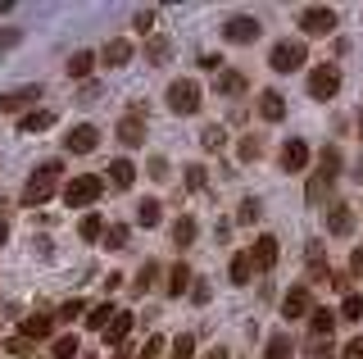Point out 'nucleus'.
Wrapping results in <instances>:
<instances>
[{
    "label": "nucleus",
    "instance_id": "nucleus-43",
    "mask_svg": "<svg viewBox=\"0 0 363 359\" xmlns=\"http://www.w3.org/2000/svg\"><path fill=\"white\" fill-rule=\"evenodd\" d=\"M32 346H37V341H28V336H9V341H5V350L14 355V359H23V355H32Z\"/></svg>",
    "mask_w": 363,
    "mask_h": 359
},
{
    "label": "nucleus",
    "instance_id": "nucleus-22",
    "mask_svg": "<svg viewBox=\"0 0 363 359\" xmlns=\"http://www.w3.org/2000/svg\"><path fill=\"white\" fill-rule=\"evenodd\" d=\"M227 277H232L236 287H250V277H255V260H250V250L232 255V268H227Z\"/></svg>",
    "mask_w": 363,
    "mask_h": 359
},
{
    "label": "nucleus",
    "instance_id": "nucleus-19",
    "mask_svg": "<svg viewBox=\"0 0 363 359\" xmlns=\"http://www.w3.org/2000/svg\"><path fill=\"white\" fill-rule=\"evenodd\" d=\"M309 277H313V282H332V268H327L323 241H309Z\"/></svg>",
    "mask_w": 363,
    "mask_h": 359
},
{
    "label": "nucleus",
    "instance_id": "nucleus-46",
    "mask_svg": "<svg viewBox=\"0 0 363 359\" xmlns=\"http://www.w3.org/2000/svg\"><path fill=\"white\" fill-rule=\"evenodd\" d=\"M204 182H209L204 168H186V187H191V192H204Z\"/></svg>",
    "mask_w": 363,
    "mask_h": 359
},
{
    "label": "nucleus",
    "instance_id": "nucleus-33",
    "mask_svg": "<svg viewBox=\"0 0 363 359\" xmlns=\"http://www.w3.org/2000/svg\"><path fill=\"white\" fill-rule=\"evenodd\" d=\"M128 237H132V232L123 228V223H109V228H105V245H109V250H128Z\"/></svg>",
    "mask_w": 363,
    "mask_h": 359
},
{
    "label": "nucleus",
    "instance_id": "nucleus-56",
    "mask_svg": "<svg viewBox=\"0 0 363 359\" xmlns=\"http://www.w3.org/2000/svg\"><path fill=\"white\" fill-rule=\"evenodd\" d=\"M9 241V228H5V223H0V245H5Z\"/></svg>",
    "mask_w": 363,
    "mask_h": 359
},
{
    "label": "nucleus",
    "instance_id": "nucleus-35",
    "mask_svg": "<svg viewBox=\"0 0 363 359\" xmlns=\"http://www.w3.org/2000/svg\"><path fill=\"white\" fill-rule=\"evenodd\" d=\"M241 164H250V160H259V155H264V137H255V132H250V137H241Z\"/></svg>",
    "mask_w": 363,
    "mask_h": 359
},
{
    "label": "nucleus",
    "instance_id": "nucleus-16",
    "mask_svg": "<svg viewBox=\"0 0 363 359\" xmlns=\"http://www.w3.org/2000/svg\"><path fill=\"white\" fill-rule=\"evenodd\" d=\"M336 319H340L336 309H313L309 314V341H327L332 328H336Z\"/></svg>",
    "mask_w": 363,
    "mask_h": 359
},
{
    "label": "nucleus",
    "instance_id": "nucleus-4",
    "mask_svg": "<svg viewBox=\"0 0 363 359\" xmlns=\"http://www.w3.org/2000/svg\"><path fill=\"white\" fill-rule=\"evenodd\" d=\"M204 105V96H200V87L191 82V77H177V82H168V109L173 114H196V109Z\"/></svg>",
    "mask_w": 363,
    "mask_h": 359
},
{
    "label": "nucleus",
    "instance_id": "nucleus-29",
    "mask_svg": "<svg viewBox=\"0 0 363 359\" xmlns=\"http://www.w3.org/2000/svg\"><path fill=\"white\" fill-rule=\"evenodd\" d=\"M77 237H82V241H100V237H105V219H100V214H82Z\"/></svg>",
    "mask_w": 363,
    "mask_h": 359
},
{
    "label": "nucleus",
    "instance_id": "nucleus-48",
    "mask_svg": "<svg viewBox=\"0 0 363 359\" xmlns=\"http://www.w3.org/2000/svg\"><path fill=\"white\" fill-rule=\"evenodd\" d=\"M18 46V28H5L0 32V50H14Z\"/></svg>",
    "mask_w": 363,
    "mask_h": 359
},
{
    "label": "nucleus",
    "instance_id": "nucleus-8",
    "mask_svg": "<svg viewBox=\"0 0 363 359\" xmlns=\"http://www.w3.org/2000/svg\"><path fill=\"white\" fill-rule=\"evenodd\" d=\"M340 92V69L336 64H318V69L309 73V96L313 100H332Z\"/></svg>",
    "mask_w": 363,
    "mask_h": 359
},
{
    "label": "nucleus",
    "instance_id": "nucleus-1",
    "mask_svg": "<svg viewBox=\"0 0 363 359\" xmlns=\"http://www.w3.org/2000/svg\"><path fill=\"white\" fill-rule=\"evenodd\" d=\"M336 177H340V150H336V145H323V155H318V173L309 177V187H304V200H309V205H323Z\"/></svg>",
    "mask_w": 363,
    "mask_h": 359
},
{
    "label": "nucleus",
    "instance_id": "nucleus-39",
    "mask_svg": "<svg viewBox=\"0 0 363 359\" xmlns=\"http://www.w3.org/2000/svg\"><path fill=\"white\" fill-rule=\"evenodd\" d=\"M173 359H196V336H191V332H182L173 341Z\"/></svg>",
    "mask_w": 363,
    "mask_h": 359
},
{
    "label": "nucleus",
    "instance_id": "nucleus-20",
    "mask_svg": "<svg viewBox=\"0 0 363 359\" xmlns=\"http://www.w3.org/2000/svg\"><path fill=\"white\" fill-rule=\"evenodd\" d=\"M50 328H55V319H45V314H28V319H23V328H18V336L41 341V336H50Z\"/></svg>",
    "mask_w": 363,
    "mask_h": 359
},
{
    "label": "nucleus",
    "instance_id": "nucleus-45",
    "mask_svg": "<svg viewBox=\"0 0 363 359\" xmlns=\"http://www.w3.org/2000/svg\"><path fill=\"white\" fill-rule=\"evenodd\" d=\"M332 355H336L332 336H327V341H309V359H332Z\"/></svg>",
    "mask_w": 363,
    "mask_h": 359
},
{
    "label": "nucleus",
    "instance_id": "nucleus-27",
    "mask_svg": "<svg viewBox=\"0 0 363 359\" xmlns=\"http://www.w3.org/2000/svg\"><path fill=\"white\" fill-rule=\"evenodd\" d=\"M50 123H55L50 109H32V114H23V118H18V132H45Z\"/></svg>",
    "mask_w": 363,
    "mask_h": 359
},
{
    "label": "nucleus",
    "instance_id": "nucleus-3",
    "mask_svg": "<svg viewBox=\"0 0 363 359\" xmlns=\"http://www.w3.org/2000/svg\"><path fill=\"white\" fill-rule=\"evenodd\" d=\"M100 196H105V177H96V173H82L73 182H64V205H96Z\"/></svg>",
    "mask_w": 363,
    "mask_h": 359
},
{
    "label": "nucleus",
    "instance_id": "nucleus-38",
    "mask_svg": "<svg viewBox=\"0 0 363 359\" xmlns=\"http://www.w3.org/2000/svg\"><path fill=\"white\" fill-rule=\"evenodd\" d=\"M200 145H204V150H223V145H227V132L223 128H204L200 132Z\"/></svg>",
    "mask_w": 363,
    "mask_h": 359
},
{
    "label": "nucleus",
    "instance_id": "nucleus-9",
    "mask_svg": "<svg viewBox=\"0 0 363 359\" xmlns=\"http://www.w3.org/2000/svg\"><path fill=\"white\" fill-rule=\"evenodd\" d=\"M118 141L123 145H141L145 141V105H132L118 123Z\"/></svg>",
    "mask_w": 363,
    "mask_h": 359
},
{
    "label": "nucleus",
    "instance_id": "nucleus-37",
    "mask_svg": "<svg viewBox=\"0 0 363 359\" xmlns=\"http://www.w3.org/2000/svg\"><path fill=\"white\" fill-rule=\"evenodd\" d=\"M259 214H264V205L250 196V200H241V209H236V223H245V228H250V223H259Z\"/></svg>",
    "mask_w": 363,
    "mask_h": 359
},
{
    "label": "nucleus",
    "instance_id": "nucleus-41",
    "mask_svg": "<svg viewBox=\"0 0 363 359\" xmlns=\"http://www.w3.org/2000/svg\"><path fill=\"white\" fill-rule=\"evenodd\" d=\"M155 277H159V264H150V260H145V264H141V273H136V282H132V287H136V291H150V287H155Z\"/></svg>",
    "mask_w": 363,
    "mask_h": 359
},
{
    "label": "nucleus",
    "instance_id": "nucleus-5",
    "mask_svg": "<svg viewBox=\"0 0 363 359\" xmlns=\"http://www.w3.org/2000/svg\"><path fill=\"white\" fill-rule=\"evenodd\" d=\"M309 60V50H304V41H277L268 55V64H272V73H295L300 64Z\"/></svg>",
    "mask_w": 363,
    "mask_h": 359
},
{
    "label": "nucleus",
    "instance_id": "nucleus-47",
    "mask_svg": "<svg viewBox=\"0 0 363 359\" xmlns=\"http://www.w3.org/2000/svg\"><path fill=\"white\" fill-rule=\"evenodd\" d=\"M159 355H164V336H150L145 350H141V359H159Z\"/></svg>",
    "mask_w": 363,
    "mask_h": 359
},
{
    "label": "nucleus",
    "instance_id": "nucleus-40",
    "mask_svg": "<svg viewBox=\"0 0 363 359\" xmlns=\"http://www.w3.org/2000/svg\"><path fill=\"white\" fill-rule=\"evenodd\" d=\"M77 314H91L86 300H68V305H60V314H55V323H73Z\"/></svg>",
    "mask_w": 363,
    "mask_h": 359
},
{
    "label": "nucleus",
    "instance_id": "nucleus-53",
    "mask_svg": "<svg viewBox=\"0 0 363 359\" xmlns=\"http://www.w3.org/2000/svg\"><path fill=\"white\" fill-rule=\"evenodd\" d=\"M218 64H223V60H218V55H200V69H209V73H218Z\"/></svg>",
    "mask_w": 363,
    "mask_h": 359
},
{
    "label": "nucleus",
    "instance_id": "nucleus-24",
    "mask_svg": "<svg viewBox=\"0 0 363 359\" xmlns=\"http://www.w3.org/2000/svg\"><path fill=\"white\" fill-rule=\"evenodd\" d=\"M196 219H191V214H182L177 223H173V245H177V250H186V245H196Z\"/></svg>",
    "mask_w": 363,
    "mask_h": 359
},
{
    "label": "nucleus",
    "instance_id": "nucleus-18",
    "mask_svg": "<svg viewBox=\"0 0 363 359\" xmlns=\"http://www.w3.org/2000/svg\"><path fill=\"white\" fill-rule=\"evenodd\" d=\"M213 92H218V96H245V92H250V82H245V73L223 69V73H218V82H213Z\"/></svg>",
    "mask_w": 363,
    "mask_h": 359
},
{
    "label": "nucleus",
    "instance_id": "nucleus-50",
    "mask_svg": "<svg viewBox=\"0 0 363 359\" xmlns=\"http://www.w3.org/2000/svg\"><path fill=\"white\" fill-rule=\"evenodd\" d=\"M96 96H100V87H96V82H82V92H77V100H82V105H91Z\"/></svg>",
    "mask_w": 363,
    "mask_h": 359
},
{
    "label": "nucleus",
    "instance_id": "nucleus-25",
    "mask_svg": "<svg viewBox=\"0 0 363 359\" xmlns=\"http://www.w3.org/2000/svg\"><path fill=\"white\" fill-rule=\"evenodd\" d=\"M128 332H132V314L118 309V319L105 328V346H123V341H128Z\"/></svg>",
    "mask_w": 363,
    "mask_h": 359
},
{
    "label": "nucleus",
    "instance_id": "nucleus-2",
    "mask_svg": "<svg viewBox=\"0 0 363 359\" xmlns=\"http://www.w3.org/2000/svg\"><path fill=\"white\" fill-rule=\"evenodd\" d=\"M60 173H64V168L55 164V160H50V164H41L37 173H32L28 182H23V196H18V205H45V200L55 196V187H60Z\"/></svg>",
    "mask_w": 363,
    "mask_h": 359
},
{
    "label": "nucleus",
    "instance_id": "nucleus-58",
    "mask_svg": "<svg viewBox=\"0 0 363 359\" xmlns=\"http://www.w3.org/2000/svg\"><path fill=\"white\" fill-rule=\"evenodd\" d=\"M359 137H363V109H359Z\"/></svg>",
    "mask_w": 363,
    "mask_h": 359
},
{
    "label": "nucleus",
    "instance_id": "nucleus-44",
    "mask_svg": "<svg viewBox=\"0 0 363 359\" xmlns=\"http://www.w3.org/2000/svg\"><path fill=\"white\" fill-rule=\"evenodd\" d=\"M132 28H136V32H141V37H145V32H155V9H136V18H132Z\"/></svg>",
    "mask_w": 363,
    "mask_h": 359
},
{
    "label": "nucleus",
    "instance_id": "nucleus-42",
    "mask_svg": "<svg viewBox=\"0 0 363 359\" xmlns=\"http://www.w3.org/2000/svg\"><path fill=\"white\" fill-rule=\"evenodd\" d=\"M77 350H82L77 336H60V341H55V359H77Z\"/></svg>",
    "mask_w": 363,
    "mask_h": 359
},
{
    "label": "nucleus",
    "instance_id": "nucleus-6",
    "mask_svg": "<svg viewBox=\"0 0 363 359\" xmlns=\"http://www.w3.org/2000/svg\"><path fill=\"white\" fill-rule=\"evenodd\" d=\"M300 28H304V37H332V32H336V9L309 5V9L300 14Z\"/></svg>",
    "mask_w": 363,
    "mask_h": 359
},
{
    "label": "nucleus",
    "instance_id": "nucleus-54",
    "mask_svg": "<svg viewBox=\"0 0 363 359\" xmlns=\"http://www.w3.org/2000/svg\"><path fill=\"white\" fill-rule=\"evenodd\" d=\"M191 296H196L200 305H204V300H209V282H196V287H191Z\"/></svg>",
    "mask_w": 363,
    "mask_h": 359
},
{
    "label": "nucleus",
    "instance_id": "nucleus-32",
    "mask_svg": "<svg viewBox=\"0 0 363 359\" xmlns=\"http://www.w3.org/2000/svg\"><path fill=\"white\" fill-rule=\"evenodd\" d=\"M159 219H164V209H159V200H141V205H136V223H141V228H155Z\"/></svg>",
    "mask_w": 363,
    "mask_h": 359
},
{
    "label": "nucleus",
    "instance_id": "nucleus-13",
    "mask_svg": "<svg viewBox=\"0 0 363 359\" xmlns=\"http://www.w3.org/2000/svg\"><path fill=\"white\" fill-rule=\"evenodd\" d=\"M304 168H309V145L300 137H291L281 145V173H304Z\"/></svg>",
    "mask_w": 363,
    "mask_h": 359
},
{
    "label": "nucleus",
    "instance_id": "nucleus-23",
    "mask_svg": "<svg viewBox=\"0 0 363 359\" xmlns=\"http://www.w3.org/2000/svg\"><path fill=\"white\" fill-rule=\"evenodd\" d=\"M109 182L118 187V192H128V187L136 182V164H132V160H113V164H109Z\"/></svg>",
    "mask_w": 363,
    "mask_h": 359
},
{
    "label": "nucleus",
    "instance_id": "nucleus-15",
    "mask_svg": "<svg viewBox=\"0 0 363 359\" xmlns=\"http://www.w3.org/2000/svg\"><path fill=\"white\" fill-rule=\"evenodd\" d=\"M37 96H41V87H18V92L0 96V114H18V109L37 105Z\"/></svg>",
    "mask_w": 363,
    "mask_h": 359
},
{
    "label": "nucleus",
    "instance_id": "nucleus-10",
    "mask_svg": "<svg viewBox=\"0 0 363 359\" xmlns=\"http://www.w3.org/2000/svg\"><path fill=\"white\" fill-rule=\"evenodd\" d=\"M313 314V296H309V287H291L286 296H281V319H309Z\"/></svg>",
    "mask_w": 363,
    "mask_h": 359
},
{
    "label": "nucleus",
    "instance_id": "nucleus-28",
    "mask_svg": "<svg viewBox=\"0 0 363 359\" xmlns=\"http://www.w3.org/2000/svg\"><path fill=\"white\" fill-rule=\"evenodd\" d=\"M91 69H96V55H91V50H77L73 60H68V77H77V82L91 77Z\"/></svg>",
    "mask_w": 363,
    "mask_h": 359
},
{
    "label": "nucleus",
    "instance_id": "nucleus-31",
    "mask_svg": "<svg viewBox=\"0 0 363 359\" xmlns=\"http://www.w3.org/2000/svg\"><path fill=\"white\" fill-rule=\"evenodd\" d=\"M291 355H295V346H291V336H286V332L268 336V350H264V359H291Z\"/></svg>",
    "mask_w": 363,
    "mask_h": 359
},
{
    "label": "nucleus",
    "instance_id": "nucleus-21",
    "mask_svg": "<svg viewBox=\"0 0 363 359\" xmlns=\"http://www.w3.org/2000/svg\"><path fill=\"white\" fill-rule=\"evenodd\" d=\"M105 64L109 69H123V64H132V41L128 37H113L105 46Z\"/></svg>",
    "mask_w": 363,
    "mask_h": 359
},
{
    "label": "nucleus",
    "instance_id": "nucleus-34",
    "mask_svg": "<svg viewBox=\"0 0 363 359\" xmlns=\"http://www.w3.org/2000/svg\"><path fill=\"white\" fill-rule=\"evenodd\" d=\"M340 319H350V323L363 319V296H359V291H350V296L340 300Z\"/></svg>",
    "mask_w": 363,
    "mask_h": 359
},
{
    "label": "nucleus",
    "instance_id": "nucleus-12",
    "mask_svg": "<svg viewBox=\"0 0 363 359\" xmlns=\"http://www.w3.org/2000/svg\"><path fill=\"white\" fill-rule=\"evenodd\" d=\"M96 145H100V128H91V123H77V128L64 137V150L68 155H91Z\"/></svg>",
    "mask_w": 363,
    "mask_h": 359
},
{
    "label": "nucleus",
    "instance_id": "nucleus-14",
    "mask_svg": "<svg viewBox=\"0 0 363 359\" xmlns=\"http://www.w3.org/2000/svg\"><path fill=\"white\" fill-rule=\"evenodd\" d=\"M327 232H332V237H350V232H354V209L332 200V205H327Z\"/></svg>",
    "mask_w": 363,
    "mask_h": 359
},
{
    "label": "nucleus",
    "instance_id": "nucleus-17",
    "mask_svg": "<svg viewBox=\"0 0 363 359\" xmlns=\"http://www.w3.org/2000/svg\"><path fill=\"white\" fill-rule=\"evenodd\" d=\"M259 118H264V123H281V118H286V100H281V92H259Z\"/></svg>",
    "mask_w": 363,
    "mask_h": 359
},
{
    "label": "nucleus",
    "instance_id": "nucleus-30",
    "mask_svg": "<svg viewBox=\"0 0 363 359\" xmlns=\"http://www.w3.org/2000/svg\"><path fill=\"white\" fill-rule=\"evenodd\" d=\"M113 319H118V309H113V305H109V300H105V305H96V309H91V314H86V328H96V332H105V328H109V323H113Z\"/></svg>",
    "mask_w": 363,
    "mask_h": 359
},
{
    "label": "nucleus",
    "instance_id": "nucleus-51",
    "mask_svg": "<svg viewBox=\"0 0 363 359\" xmlns=\"http://www.w3.org/2000/svg\"><path fill=\"white\" fill-rule=\"evenodd\" d=\"M150 177H155V182H164V177H168V160H150Z\"/></svg>",
    "mask_w": 363,
    "mask_h": 359
},
{
    "label": "nucleus",
    "instance_id": "nucleus-57",
    "mask_svg": "<svg viewBox=\"0 0 363 359\" xmlns=\"http://www.w3.org/2000/svg\"><path fill=\"white\" fill-rule=\"evenodd\" d=\"M113 359H128V346H118V355H113Z\"/></svg>",
    "mask_w": 363,
    "mask_h": 359
},
{
    "label": "nucleus",
    "instance_id": "nucleus-36",
    "mask_svg": "<svg viewBox=\"0 0 363 359\" xmlns=\"http://www.w3.org/2000/svg\"><path fill=\"white\" fill-rule=\"evenodd\" d=\"M168 50H173V46H168V37H150V46H145V60H150V64H168Z\"/></svg>",
    "mask_w": 363,
    "mask_h": 359
},
{
    "label": "nucleus",
    "instance_id": "nucleus-52",
    "mask_svg": "<svg viewBox=\"0 0 363 359\" xmlns=\"http://www.w3.org/2000/svg\"><path fill=\"white\" fill-rule=\"evenodd\" d=\"M340 355H345V359H363V336H354V341H350Z\"/></svg>",
    "mask_w": 363,
    "mask_h": 359
},
{
    "label": "nucleus",
    "instance_id": "nucleus-11",
    "mask_svg": "<svg viewBox=\"0 0 363 359\" xmlns=\"http://www.w3.org/2000/svg\"><path fill=\"white\" fill-rule=\"evenodd\" d=\"M277 255H281L277 237H255V245H250V260H255V273H272V268H277Z\"/></svg>",
    "mask_w": 363,
    "mask_h": 359
},
{
    "label": "nucleus",
    "instance_id": "nucleus-55",
    "mask_svg": "<svg viewBox=\"0 0 363 359\" xmlns=\"http://www.w3.org/2000/svg\"><path fill=\"white\" fill-rule=\"evenodd\" d=\"M204 359H227V350H209V355H204Z\"/></svg>",
    "mask_w": 363,
    "mask_h": 359
},
{
    "label": "nucleus",
    "instance_id": "nucleus-7",
    "mask_svg": "<svg viewBox=\"0 0 363 359\" xmlns=\"http://www.w3.org/2000/svg\"><path fill=\"white\" fill-rule=\"evenodd\" d=\"M259 32H264V23H259V18H250V14H236V18H227L223 37L232 41V46H255V41H259Z\"/></svg>",
    "mask_w": 363,
    "mask_h": 359
},
{
    "label": "nucleus",
    "instance_id": "nucleus-49",
    "mask_svg": "<svg viewBox=\"0 0 363 359\" xmlns=\"http://www.w3.org/2000/svg\"><path fill=\"white\" fill-rule=\"evenodd\" d=\"M350 273L363 277V245H359V250H350Z\"/></svg>",
    "mask_w": 363,
    "mask_h": 359
},
{
    "label": "nucleus",
    "instance_id": "nucleus-26",
    "mask_svg": "<svg viewBox=\"0 0 363 359\" xmlns=\"http://www.w3.org/2000/svg\"><path fill=\"white\" fill-rule=\"evenodd\" d=\"M191 277H196V273H191L186 264H173V268H168V296H182V291H191V287H196Z\"/></svg>",
    "mask_w": 363,
    "mask_h": 359
}]
</instances>
